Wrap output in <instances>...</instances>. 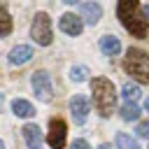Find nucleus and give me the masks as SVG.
Returning <instances> with one entry per match:
<instances>
[{
    "mask_svg": "<svg viewBox=\"0 0 149 149\" xmlns=\"http://www.w3.org/2000/svg\"><path fill=\"white\" fill-rule=\"evenodd\" d=\"M91 93H93V105L100 112V116H109L114 105H116V91L114 84L105 77H95L91 81Z\"/></svg>",
    "mask_w": 149,
    "mask_h": 149,
    "instance_id": "nucleus-2",
    "label": "nucleus"
},
{
    "mask_svg": "<svg viewBox=\"0 0 149 149\" xmlns=\"http://www.w3.org/2000/svg\"><path fill=\"white\" fill-rule=\"evenodd\" d=\"M9 33H12V16H9L7 7L0 2V37H5Z\"/></svg>",
    "mask_w": 149,
    "mask_h": 149,
    "instance_id": "nucleus-14",
    "label": "nucleus"
},
{
    "mask_svg": "<svg viewBox=\"0 0 149 149\" xmlns=\"http://www.w3.org/2000/svg\"><path fill=\"white\" fill-rule=\"evenodd\" d=\"M100 16H102V7H100L98 2H84V5H81V19H84L86 23L95 26V23L100 21Z\"/></svg>",
    "mask_w": 149,
    "mask_h": 149,
    "instance_id": "nucleus-10",
    "label": "nucleus"
},
{
    "mask_svg": "<svg viewBox=\"0 0 149 149\" xmlns=\"http://www.w3.org/2000/svg\"><path fill=\"white\" fill-rule=\"evenodd\" d=\"M70 149H88V142H86V140H74V142L70 144Z\"/></svg>",
    "mask_w": 149,
    "mask_h": 149,
    "instance_id": "nucleus-20",
    "label": "nucleus"
},
{
    "mask_svg": "<svg viewBox=\"0 0 149 149\" xmlns=\"http://www.w3.org/2000/svg\"><path fill=\"white\" fill-rule=\"evenodd\" d=\"M12 112H14L16 116H21V119H30V116L35 114V107H33L28 100H23V98H16V100L12 102Z\"/></svg>",
    "mask_w": 149,
    "mask_h": 149,
    "instance_id": "nucleus-13",
    "label": "nucleus"
},
{
    "mask_svg": "<svg viewBox=\"0 0 149 149\" xmlns=\"http://www.w3.org/2000/svg\"><path fill=\"white\" fill-rule=\"evenodd\" d=\"M30 37H33L37 44H42V47L51 44V40H54V33H51V19H49L44 12H37V14H35L33 26H30Z\"/></svg>",
    "mask_w": 149,
    "mask_h": 149,
    "instance_id": "nucleus-4",
    "label": "nucleus"
},
{
    "mask_svg": "<svg viewBox=\"0 0 149 149\" xmlns=\"http://www.w3.org/2000/svg\"><path fill=\"white\" fill-rule=\"evenodd\" d=\"M0 149H5V144H2V142H0Z\"/></svg>",
    "mask_w": 149,
    "mask_h": 149,
    "instance_id": "nucleus-25",
    "label": "nucleus"
},
{
    "mask_svg": "<svg viewBox=\"0 0 149 149\" xmlns=\"http://www.w3.org/2000/svg\"><path fill=\"white\" fill-rule=\"evenodd\" d=\"M137 135H140V137H149V121L137 123Z\"/></svg>",
    "mask_w": 149,
    "mask_h": 149,
    "instance_id": "nucleus-19",
    "label": "nucleus"
},
{
    "mask_svg": "<svg viewBox=\"0 0 149 149\" xmlns=\"http://www.w3.org/2000/svg\"><path fill=\"white\" fill-rule=\"evenodd\" d=\"M142 9V14H144V19H149V5H144V7H140Z\"/></svg>",
    "mask_w": 149,
    "mask_h": 149,
    "instance_id": "nucleus-21",
    "label": "nucleus"
},
{
    "mask_svg": "<svg viewBox=\"0 0 149 149\" xmlns=\"http://www.w3.org/2000/svg\"><path fill=\"white\" fill-rule=\"evenodd\" d=\"M116 16H119L121 26H123L133 37H147L149 26H147V19H144L137 0H119V5H116Z\"/></svg>",
    "mask_w": 149,
    "mask_h": 149,
    "instance_id": "nucleus-1",
    "label": "nucleus"
},
{
    "mask_svg": "<svg viewBox=\"0 0 149 149\" xmlns=\"http://www.w3.org/2000/svg\"><path fill=\"white\" fill-rule=\"evenodd\" d=\"M98 149H112V147H109V144H100Z\"/></svg>",
    "mask_w": 149,
    "mask_h": 149,
    "instance_id": "nucleus-23",
    "label": "nucleus"
},
{
    "mask_svg": "<svg viewBox=\"0 0 149 149\" xmlns=\"http://www.w3.org/2000/svg\"><path fill=\"white\" fill-rule=\"evenodd\" d=\"M86 74H88V70H86L84 65H77V68H72V70H70L72 81H84V79H86Z\"/></svg>",
    "mask_w": 149,
    "mask_h": 149,
    "instance_id": "nucleus-18",
    "label": "nucleus"
},
{
    "mask_svg": "<svg viewBox=\"0 0 149 149\" xmlns=\"http://www.w3.org/2000/svg\"><path fill=\"white\" fill-rule=\"evenodd\" d=\"M123 68L140 84H149V54H144L140 49H128V54L123 58Z\"/></svg>",
    "mask_w": 149,
    "mask_h": 149,
    "instance_id": "nucleus-3",
    "label": "nucleus"
},
{
    "mask_svg": "<svg viewBox=\"0 0 149 149\" xmlns=\"http://www.w3.org/2000/svg\"><path fill=\"white\" fill-rule=\"evenodd\" d=\"M33 91H35V95L42 102H49L51 100V77H49L47 70L33 72Z\"/></svg>",
    "mask_w": 149,
    "mask_h": 149,
    "instance_id": "nucleus-5",
    "label": "nucleus"
},
{
    "mask_svg": "<svg viewBox=\"0 0 149 149\" xmlns=\"http://www.w3.org/2000/svg\"><path fill=\"white\" fill-rule=\"evenodd\" d=\"M123 98H126V102H135L137 98H140V86L137 84H123Z\"/></svg>",
    "mask_w": 149,
    "mask_h": 149,
    "instance_id": "nucleus-17",
    "label": "nucleus"
},
{
    "mask_svg": "<svg viewBox=\"0 0 149 149\" xmlns=\"http://www.w3.org/2000/svg\"><path fill=\"white\" fill-rule=\"evenodd\" d=\"M116 149H140V144H137L130 135L119 133V135H116Z\"/></svg>",
    "mask_w": 149,
    "mask_h": 149,
    "instance_id": "nucleus-16",
    "label": "nucleus"
},
{
    "mask_svg": "<svg viewBox=\"0 0 149 149\" xmlns=\"http://www.w3.org/2000/svg\"><path fill=\"white\" fill-rule=\"evenodd\" d=\"M100 49H102L105 56H116V54L121 51V42H119V37H114V35H105V37L100 40Z\"/></svg>",
    "mask_w": 149,
    "mask_h": 149,
    "instance_id": "nucleus-12",
    "label": "nucleus"
},
{
    "mask_svg": "<svg viewBox=\"0 0 149 149\" xmlns=\"http://www.w3.org/2000/svg\"><path fill=\"white\" fill-rule=\"evenodd\" d=\"M137 116H140V107L135 102H126L121 107V119L123 121H137Z\"/></svg>",
    "mask_w": 149,
    "mask_h": 149,
    "instance_id": "nucleus-15",
    "label": "nucleus"
},
{
    "mask_svg": "<svg viewBox=\"0 0 149 149\" xmlns=\"http://www.w3.org/2000/svg\"><path fill=\"white\" fill-rule=\"evenodd\" d=\"M65 121L63 119H51L49 121V135H47V142L51 149H63L65 147Z\"/></svg>",
    "mask_w": 149,
    "mask_h": 149,
    "instance_id": "nucleus-6",
    "label": "nucleus"
},
{
    "mask_svg": "<svg viewBox=\"0 0 149 149\" xmlns=\"http://www.w3.org/2000/svg\"><path fill=\"white\" fill-rule=\"evenodd\" d=\"M144 109H147V112H149V98H147V100H144Z\"/></svg>",
    "mask_w": 149,
    "mask_h": 149,
    "instance_id": "nucleus-24",
    "label": "nucleus"
},
{
    "mask_svg": "<svg viewBox=\"0 0 149 149\" xmlns=\"http://www.w3.org/2000/svg\"><path fill=\"white\" fill-rule=\"evenodd\" d=\"M58 26H61V30L65 33V35H79L81 30H84V21H81V16H77V14H63L61 16V21H58Z\"/></svg>",
    "mask_w": 149,
    "mask_h": 149,
    "instance_id": "nucleus-7",
    "label": "nucleus"
},
{
    "mask_svg": "<svg viewBox=\"0 0 149 149\" xmlns=\"http://www.w3.org/2000/svg\"><path fill=\"white\" fill-rule=\"evenodd\" d=\"M65 5H74V2H79V0H63Z\"/></svg>",
    "mask_w": 149,
    "mask_h": 149,
    "instance_id": "nucleus-22",
    "label": "nucleus"
},
{
    "mask_svg": "<svg viewBox=\"0 0 149 149\" xmlns=\"http://www.w3.org/2000/svg\"><path fill=\"white\" fill-rule=\"evenodd\" d=\"M30 58H33V47H28V44H19L9 51V63L12 65H23Z\"/></svg>",
    "mask_w": 149,
    "mask_h": 149,
    "instance_id": "nucleus-9",
    "label": "nucleus"
},
{
    "mask_svg": "<svg viewBox=\"0 0 149 149\" xmlns=\"http://www.w3.org/2000/svg\"><path fill=\"white\" fill-rule=\"evenodd\" d=\"M21 130H23V137H26L28 149H40V144H42V133H40V128H37L35 123H26Z\"/></svg>",
    "mask_w": 149,
    "mask_h": 149,
    "instance_id": "nucleus-11",
    "label": "nucleus"
},
{
    "mask_svg": "<svg viewBox=\"0 0 149 149\" xmlns=\"http://www.w3.org/2000/svg\"><path fill=\"white\" fill-rule=\"evenodd\" d=\"M88 109H91V105H88V100L84 95H74L70 100V112H72L74 123H84L86 116H88Z\"/></svg>",
    "mask_w": 149,
    "mask_h": 149,
    "instance_id": "nucleus-8",
    "label": "nucleus"
}]
</instances>
